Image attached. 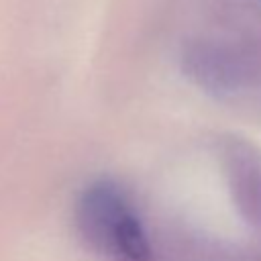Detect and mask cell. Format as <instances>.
I'll return each instance as SVG.
<instances>
[{
	"instance_id": "obj_1",
	"label": "cell",
	"mask_w": 261,
	"mask_h": 261,
	"mask_svg": "<svg viewBox=\"0 0 261 261\" xmlns=\"http://www.w3.org/2000/svg\"><path fill=\"white\" fill-rule=\"evenodd\" d=\"M82 239L112 261H151L147 232L122 190L100 179L88 186L75 206Z\"/></svg>"
}]
</instances>
